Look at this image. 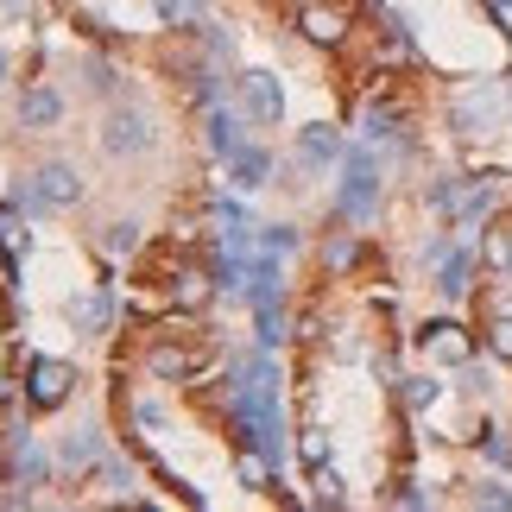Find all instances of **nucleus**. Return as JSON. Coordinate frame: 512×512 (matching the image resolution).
<instances>
[{
    "label": "nucleus",
    "mask_w": 512,
    "mask_h": 512,
    "mask_svg": "<svg viewBox=\"0 0 512 512\" xmlns=\"http://www.w3.org/2000/svg\"><path fill=\"white\" fill-rule=\"evenodd\" d=\"M26 215H57V209H70V203H83V177H76V165L64 159H51V165H38L26 177V190L13 196Z\"/></svg>",
    "instance_id": "nucleus-1"
},
{
    "label": "nucleus",
    "mask_w": 512,
    "mask_h": 512,
    "mask_svg": "<svg viewBox=\"0 0 512 512\" xmlns=\"http://www.w3.org/2000/svg\"><path fill=\"white\" fill-rule=\"evenodd\" d=\"M102 152L108 159H146L152 152V121L140 108H114L108 127H102Z\"/></svg>",
    "instance_id": "nucleus-2"
},
{
    "label": "nucleus",
    "mask_w": 512,
    "mask_h": 512,
    "mask_svg": "<svg viewBox=\"0 0 512 512\" xmlns=\"http://www.w3.org/2000/svg\"><path fill=\"white\" fill-rule=\"evenodd\" d=\"M386 203L380 190V171H348L342 165V184H336V215H348V222H373Z\"/></svg>",
    "instance_id": "nucleus-3"
},
{
    "label": "nucleus",
    "mask_w": 512,
    "mask_h": 512,
    "mask_svg": "<svg viewBox=\"0 0 512 512\" xmlns=\"http://www.w3.org/2000/svg\"><path fill=\"white\" fill-rule=\"evenodd\" d=\"M234 95H241V114H247V121H260V127H272L285 114V89H279V76H272V70H247L241 83H234Z\"/></svg>",
    "instance_id": "nucleus-4"
},
{
    "label": "nucleus",
    "mask_w": 512,
    "mask_h": 512,
    "mask_svg": "<svg viewBox=\"0 0 512 512\" xmlns=\"http://www.w3.org/2000/svg\"><path fill=\"white\" fill-rule=\"evenodd\" d=\"M70 386H76V373H70V361H57V354H38L26 367V392H32V405H45V411L64 405Z\"/></svg>",
    "instance_id": "nucleus-5"
},
{
    "label": "nucleus",
    "mask_w": 512,
    "mask_h": 512,
    "mask_svg": "<svg viewBox=\"0 0 512 512\" xmlns=\"http://www.w3.org/2000/svg\"><path fill=\"white\" fill-rule=\"evenodd\" d=\"M342 152H348V140L329 121H310L304 133H298V165L304 171H329V165H342Z\"/></svg>",
    "instance_id": "nucleus-6"
},
{
    "label": "nucleus",
    "mask_w": 512,
    "mask_h": 512,
    "mask_svg": "<svg viewBox=\"0 0 512 512\" xmlns=\"http://www.w3.org/2000/svg\"><path fill=\"white\" fill-rule=\"evenodd\" d=\"M253 323H260V348L285 342V285H253Z\"/></svg>",
    "instance_id": "nucleus-7"
},
{
    "label": "nucleus",
    "mask_w": 512,
    "mask_h": 512,
    "mask_svg": "<svg viewBox=\"0 0 512 512\" xmlns=\"http://www.w3.org/2000/svg\"><path fill=\"white\" fill-rule=\"evenodd\" d=\"M64 121V95L45 89V83H26V95H19V127H32V133H45Z\"/></svg>",
    "instance_id": "nucleus-8"
},
{
    "label": "nucleus",
    "mask_w": 512,
    "mask_h": 512,
    "mask_svg": "<svg viewBox=\"0 0 512 512\" xmlns=\"http://www.w3.org/2000/svg\"><path fill=\"white\" fill-rule=\"evenodd\" d=\"M241 146H247V127H241V114L215 102V108H209V152H215V159L228 165V159H234Z\"/></svg>",
    "instance_id": "nucleus-9"
},
{
    "label": "nucleus",
    "mask_w": 512,
    "mask_h": 512,
    "mask_svg": "<svg viewBox=\"0 0 512 512\" xmlns=\"http://www.w3.org/2000/svg\"><path fill=\"white\" fill-rule=\"evenodd\" d=\"M228 184H234V190H266V184H272V152L241 146V152L228 159Z\"/></svg>",
    "instance_id": "nucleus-10"
},
{
    "label": "nucleus",
    "mask_w": 512,
    "mask_h": 512,
    "mask_svg": "<svg viewBox=\"0 0 512 512\" xmlns=\"http://www.w3.org/2000/svg\"><path fill=\"white\" fill-rule=\"evenodd\" d=\"M95 456H102V430H95V424L64 430V443H57V462H64V468H95Z\"/></svg>",
    "instance_id": "nucleus-11"
},
{
    "label": "nucleus",
    "mask_w": 512,
    "mask_h": 512,
    "mask_svg": "<svg viewBox=\"0 0 512 512\" xmlns=\"http://www.w3.org/2000/svg\"><path fill=\"white\" fill-rule=\"evenodd\" d=\"M70 317H76V329H83V336H102V329L114 323V298H108V291H95V298L70 304Z\"/></svg>",
    "instance_id": "nucleus-12"
},
{
    "label": "nucleus",
    "mask_w": 512,
    "mask_h": 512,
    "mask_svg": "<svg viewBox=\"0 0 512 512\" xmlns=\"http://www.w3.org/2000/svg\"><path fill=\"white\" fill-rule=\"evenodd\" d=\"M342 26L348 19L336 7H304V38H317V45H342Z\"/></svg>",
    "instance_id": "nucleus-13"
},
{
    "label": "nucleus",
    "mask_w": 512,
    "mask_h": 512,
    "mask_svg": "<svg viewBox=\"0 0 512 512\" xmlns=\"http://www.w3.org/2000/svg\"><path fill=\"white\" fill-rule=\"evenodd\" d=\"M196 367H203V361L184 354V348H152V373H159V380H190Z\"/></svg>",
    "instance_id": "nucleus-14"
},
{
    "label": "nucleus",
    "mask_w": 512,
    "mask_h": 512,
    "mask_svg": "<svg viewBox=\"0 0 512 512\" xmlns=\"http://www.w3.org/2000/svg\"><path fill=\"white\" fill-rule=\"evenodd\" d=\"M468 279H475V260H468V253H449V260H443V279H437V291H443V298H462V291H468Z\"/></svg>",
    "instance_id": "nucleus-15"
},
{
    "label": "nucleus",
    "mask_w": 512,
    "mask_h": 512,
    "mask_svg": "<svg viewBox=\"0 0 512 512\" xmlns=\"http://www.w3.org/2000/svg\"><path fill=\"white\" fill-rule=\"evenodd\" d=\"M392 133H399V121H392V114H386L380 102H367V108H361V140L380 146V140H392Z\"/></svg>",
    "instance_id": "nucleus-16"
},
{
    "label": "nucleus",
    "mask_w": 512,
    "mask_h": 512,
    "mask_svg": "<svg viewBox=\"0 0 512 512\" xmlns=\"http://www.w3.org/2000/svg\"><path fill=\"white\" fill-rule=\"evenodd\" d=\"M133 247H140V228H133V222H108L102 228V253L121 260V253H133Z\"/></svg>",
    "instance_id": "nucleus-17"
},
{
    "label": "nucleus",
    "mask_w": 512,
    "mask_h": 512,
    "mask_svg": "<svg viewBox=\"0 0 512 512\" xmlns=\"http://www.w3.org/2000/svg\"><path fill=\"white\" fill-rule=\"evenodd\" d=\"M83 76H89V89H95V95H114V89H121V70L102 64V57H83Z\"/></svg>",
    "instance_id": "nucleus-18"
},
{
    "label": "nucleus",
    "mask_w": 512,
    "mask_h": 512,
    "mask_svg": "<svg viewBox=\"0 0 512 512\" xmlns=\"http://www.w3.org/2000/svg\"><path fill=\"white\" fill-rule=\"evenodd\" d=\"M260 247H266V253H279V260H285V253L298 247V228H291V222H266V228H260Z\"/></svg>",
    "instance_id": "nucleus-19"
},
{
    "label": "nucleus",
    "mask_w": 512,
    "mask_h": 512,
    "mask_svg": "<svg viewBox=\"0 0 512 512\" xmlns=\"http://www.w3.org/2000/svg\"><path fill=\"white\" fill-rule=\"evenodd\" d=\"M159 7L165 26H196V13H203V0H152Z\"/></svg>",
    "instance_id": "nucleus-20"
},
{
    "label": "nucleus",
    "mask_w": 512,
    "mask_h": 512,
    "mask_svg": "<svg viewBox=\"0 0 512 512\" xmlns=\"http://www.w3.org/2000/svg\"><path fill=\"white\" fill-rule=\"evenodd\" d=\"M19 475H26V481H45V475H51V462L38 456V449H32L26 437H19Z\"/></svg>",
    "instance_id": "nucleus-21"
},
{
    "label": "nucleus",
    "mask_w": 512,
    "mask_h": 512,
    "mask_svg": "<svg viewBox=\"0 0 512 512\" xmlns=\"http://www.w3.org/2000/svg\"><path fill=\"white\" fill-rule=\"evenodd\" d=\"M209 32V57H215V64H234V32L228 26H203Z\"/></svg>",
    "instance_id": "nucleus-22"
},
{
    "label": "nucleus",
    "mask_w": 512,
    "mask_h": 512,
    "mask_svg": "<svg viewBox=\"0 0 512 512\" xmlns=\"http://www.w3.org/2000/svg\"><path fill=\"white\" fill-rule=\"evenodd\" d=\"M317 500H329V506H342V475H336V468H317Z\"/></svg>",
    "instance_id": "nucleus-23"
},
{
    "label": "nucleus",
    "mask_w": 512,
    "mask_h": 512,
    "mask_svg": "<svg viewBox=\"0 0 512 512\" xmlns=\"http://www.w3.org/2000/svg\"><path fill=\"white\" fill-rule=\"evenodd\" d=\"M133 418H140L146 430H159V424H165V405H159V399H140V411H133Z\"/></svg>",
    "instance_id": "nucleus-24"
},
{
    "label": "nucleus",
    "mask_w": 512,
    "mask_h": 512,
    "mask_svg": "<svg viewBox=\"0 0 512 512\" xmlns=\"http://www.w3.org/2000/svg\"><path fill=\"white\" fill-rule=\"evenodd\" d=\"M323 260H329V266H348V260H354V241H329Z\"/></svg>",
    "instance_id": "nucleus-25"
},
{
    "label": "nucleus",
    "mask_w": 512,
    "mask_h": 512,
    "mask_svg": "<svg viewBox=\"0 0 512 512\" xmlns=\"http://www.w3.org/2000/svg\"><path fill=\"white\" fill-rule=\"evenodd\" d=\"M0 13H7V19H19V13H26V0H0Z\"/></svg>",
    "instance_id": "nucleus-26"
},
{
    "label": "nucleus",
    "mask_w": 512,
    "mask_h": 512,
    "mask_svg": "<svg viewBox=\"0 0 512 512\" xmlns=\"http://www.w3.org/2000/svg\"><path fill=\"white\" fill-rule=\"evenodd\" d=\"M7 70H13V57H7V51H0V83H7Z\"/></svg>",
    "instance_id": "nucleus-27"
},
{
    "label": "nucleus",
    "mask_w": 512,
    "mask_h": 512,
    "mask_svg": "<svg viewBox=\"0 0 512 512\" xmlns=\"http://www.w3.org/2000/svg\"><path fill=\"white\" fill-rule=\"evenodd\" d=\"M494 7H512V0H494Z\"/></svg>",
    "instance_id": "nucleus-28"
}]
</instances>
